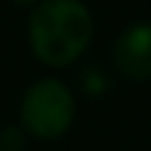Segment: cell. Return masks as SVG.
<instances>
[{"instance_id": "5", "label": "cell", "mask_w": 151, "mask_h": 151, "mask_svg": "<svg viewBox=\"0 0 151 151\" xmlns=\"http://www.w3.org/2000/svg\"><path fill=\"white\" fill-rule=\"evenodd\" d=\"M24 143H27L24 127H16V125L0 127V151H21Z\"/></svg>"}, {"instance_id": "1", "label": "cell", "mask_w": 151, "mask_h": 151, "mask_svg": "<svg viewBox=\"0 0 151 151\" xmlns=\"http://www.w3.org/2000/svg\"><path fill=\"white\" fill-rule=\"evenodd\" d=\"M27 35L42 64L69 66L85 53L93 37V19L80 0H37Z\"/></svg>"}, {"instance_id": "3", "label": "cell", "mask_w": 151, "mask_h": 151, "mask_svg": "<svg viewBox=\"0 0 151 151\" xmlns=\"http://www.w3.org/2000/svg\"><path fill=\"white\" fill-rule=\"evenodd\" d=\"M114 66L122 77L135 82L151 77V21H135L117 37Z\"/></svg>"}, {"instance_id": "4", "label": "cell", "mask_w": 151, "mask_h": 151, "mask_svg": "<svg viewBox=\"0 0 151 151\" xmlns=\"http://www.w3.org/2000/svg\"><path fill=\"white\" fill-rule=\"evenodd\" d=\"M82 90L85 93H90V96H98V93H106L109 88H111V77L98 66V64H93V66H88L85 72H82Z\"/></svg>"}, {"instance_id": "2", "label": "cell", "mask_w": 151, "mask_h": 151, "mask_svg": "<svg viewBox=\"0 0 151 151\" xmlns=\"http://www.w3.org/2000/svg\"><path fill=\"white\" fill-rule=\"evenodd\" d=\"M19 117H21L24 133L40 141H56L72 127L74 96L61 80H53V77L37 80L27 88Z\"/></svg>"}, {"instance_id": "6", "label": "cell", "mask_w": 151, "mask_h": 151, "mask_svg": "<svg viewBox=\"0 0 151 151\" xmlns=\"http://www.w3.org/2000/svg\"><path fill=\"white\" fill-rule=\"evenodd\" d=\"M11 3H13V5H35L37 0H11Z\"/></svg>"}]
</instances>
